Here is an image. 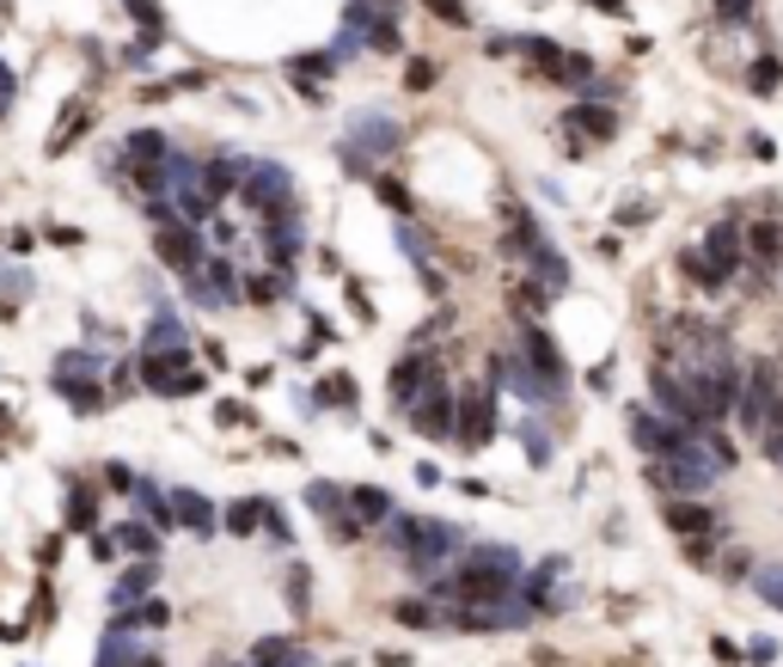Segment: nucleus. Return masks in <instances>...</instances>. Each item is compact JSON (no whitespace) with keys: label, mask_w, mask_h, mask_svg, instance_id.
<instances>
[{"label":"nucleus","mask_w":783,"mask_h":667,"mask_svg":"<svg viewBox=\"0 0 783 667\" xmlns=\"http://www.w3.org/2000/svg\"><path fill=\"white\" fill-rule=\"evenodd\" d=\"M392 147H399V123H385V117H361L355 135H349V147H343V159H349L355 171H368V159L392 154Z\"/></svg>","instance_id":"obj_16"},{"label":"nucleus","mask_w":783,"mask_h":667,"mask_svg":"<svg viewBox=\"0 0 783 667\" xmlns=\"http://www.w3.org/2000/svg\"><path fill=\"white\" fill-rule=\"evenodd\" d=\"M93 667H141L135 650H129V624H110L105 643H98V662Z\"/></svg>","instance_id":"obj_20"},{"label":"nucleus","mask_w":783,"mask_h":667,"mask_svg":"<svg viewBox=\"0 0 783 667\" xmlns=\"http://www.w3.org/2000/svg\"><path fill=\"white\" fill-rule=\"evenodd\" d=\"M698 246H704V258H710V264H716L728 282L747 270V227H740V221H710Z\"/></svg>","instance_id":"obj_12"},{"label":"nucleus","mask_w":783,"mask_h":667,"mask_svg":"<svg viewBox=\"0 0 783 667\" xmlns=\"http://www.w3.org/2000/svg\"><path fill=\"white\" fill-rule=\"evenodd\" d=\"M349 509H355V521H392V497H385V490H373V484H355V490H349Z\"/></svg>","instance_id":"obj_21"},{"label":"nucleus","mask_w":783,"mask_h":667,"mask_svg":"<svg viewBox=\"0 0 783 667\" xmlns=\"http://www.w3.org/2000/svg\"><path fill=\"white\" fill-rule=\"evenodd\" d=\"M496 49H521L526 62L545 80H557V86H594V62L563 44H551V37H496Z\"/></svg>","instance_id":"obj_4"},{"label":"nucleus","mask_w":783,"mask_h":667,"mask_svg":"<svg viewBox=\"0 0 783 667\" xmlns=\"http://www.w3.org/2000/svg\"><path fill=\"white\" fill-rule=\"evenodd\" d=\"M661 514H667V527H674L686 545H716L722 533H728L722 527V514L710 509L704 497H667L661 502Z\"/></svg>","instance_id":"obj_7"},{"label":"nucleus","mask_w":783,"mask_h":667,"mask_svg":"<svg viewBox=\"0 0 783 667\" xmlns=\"http://www.w3.org/2000/svg\"><path fill=\"white\" fill-rule=\"evenodd\" d=\"M385 545L423 575H441L447 558H465V551H472L453 521H416V514H392V521H385Z\"/></svg>","instance_id":"obj_2"},{"label":"nucleus","mask_w":783,"mask_h":667,"mask_svg":"<svg viewBox=\"0 0 783 667\" xmlns=\"http://www.w3.org/2000/svg\"><path fill=\"white\" fill-rule=\"evenodd\" d=\"M526 460H533V466H545V460H551V441H545V429H538V422H526Z\"/></svg>","instance_id":"obj_30"},{"label":"nucleus","mask_w":783,"mask_h":667,"mask_svg":"<svg viewBox=\"0 0 783 667\" xmlns=\"http://www.w3.org/2000/svg\"><path fill=\"white\" fill-rule=\"evenodd\" d=\"M185 282H190V300H202V307H227L233 300V270L215 264V258H202Z\"/></svg>","instance_id":"obj_18"},{"label":"nucleus","mask_w":783,"mask_h":667,"mask_svg":"<svg viewBox=\"0 0 783 667\" xmlns=\"http://www.w3.org/2000/svg\"><path fill=\"white\" fill-rule=\"evenodd\" d=\"M429 386H441V361L429 356V349H411V356H399V368H392V404L399 410H411L416 398Z\"/></svg>","instance_id":"obj_11"},{"label":"nucleus","mask_w":783,"mask_h":667,"mask_svg":"<svg viewBox=\"0 0 783 667\" xmlns=\"http://www.w3.org/2000/svg\"><path fill=\"white\" fill-rule=\"evenodd\" d=\"M56 386H62V398L74 404V410H93L105 392H98V361L80 356V349H68L62 361H56Z\"/></svg>","instance_id":"obj_14"},{"label":"nucleus","mask_w":783,"mask_h":667,"mask_svg":"<svg viewBox=\"0 0 783 667\" xmlns=\"http://www.w3.org/2000/svg\"><path fill=\"white\" fill-rule=\"evenodd\" d=\"M251 667H307V655L294 650V643H282V636H270V643L251 650Z\"/></svg>","instance_id":"obj_24"},{"label":"nucleus","mask_w":783,"mask_h":667,"mask_svg":"<svg viewBox=\"0 0 783 667\" xmlns=\"http://www.w3.org/2000/svg\"><path fill=\"white\" fill-rule=\"evenodd\" d=\"M141 386L178 398V392L202 386V373L190 368V349H147V356H141Z\"/></svg>","instance_id":"obj_6"},{"label":"nucleus","mask_w":783,"mask_h":667,"mask_svg":"<svg viewBox=\"0 0 783 667\" xmlns=\"http://www.w3.org/2000/svg\"><path fill=\"white\" fill-rule=\"evenodd\" d=\"M258 521H270V509H263V502H233V509H227V527L239 533V539H246Z\"/></svg>","instance_id":"obj_27"},{"label":"nucleus","mask_w":783,"mask_h":667,"mask_svg":"<svg viewBox=\"0 0 783 667\" xmlns=\"http://www.w3.org/2000/svg\"><path fill=\"white\" fill-rule=\"evenodd\" d=\"M679 276H686L698 295H722V288H728V276H722V270L704 258V246H686V251H679Z\"/></svg>","instance_id":"obj_19"},{"label":"nucleus","mask_w":783,"mask_h":667,"mask_svg":"<svg viewBox=\"0 0 783 667\" xmlns=\"http://www.w3.org/2000/svg\"><path fill=\"white\" fill-rule=\"evenodd\" d=\"M135 497H141V509H147V514H154V521H159V527H166V521H171V514H178V509H166V502H159V497H154V484H135Z\"/></svg>","instance_id":"obj_33"},{"label":"nucleus","mask_w":783,"mask_h":667,"mask_svg":"<svg viewBox=\"0 0 783 667\" xmlns=\"http://www.w3.org/2000/svg\"><path fill=\"white\" fill-rule=\"evenodd\" d=\"M429 13L447 19V25H465V7H460V0H429Z\"/></svg>","instance_id":"obj_34"},{"label":"nucleus","mask_w":783,"mask_h":667,"mask_svg":"<svg viewBox=\"0 0 783 667\" xmlns=\"http://www.w3.org/2000/svg\"><path fill=\"white\" fill-rule=\"evenodd\" d=\"M759 13V0H716V25H747Z\"/></svg>","instance_id":"obj_29"},{"label":"nucleus","mask_w":783,"mask_h":667,"mask_svg":"<svg viewBox=\"0 0 783 667\" xmlns=\"http://www.w3.org/2000/svg\"><path fill=\"white\" fill-rule=\"evenodd\" d=\"M735 417H740V434H752L759 448H766L771 434L783 429V380H778V368H771V361H752V368H747Z\"/></svg>","instance_id":"obj_3"},{"label":"nucleus","mask_w":783,"mask_h":667,"mask_svg":"<svg viewBox=\"0 0 783 667\" xmlns=\"http://www.w3.org/2000/svg\"><path fill=\"white\" fill-rule=\"evenodd\" d=\"M154 246H159V258H166L171 270H185V276H190V270L202 264V258H209L190 221H159V239H154Z\"/></svg>","instance_id":"obj_17"},{"label":"nucleus","mask_w":783,"mask_h":667,"mask_svg":"<svg viewBox=\"0 0 783 667\" xmlns=\"http://www.w3.org/2000/svg\"><path fill=\"white\" fill-rule=\"evenodd\" d=\"M282 295V282L276 276H263V282H251V300H258V307H263V300H276Z\"/></svg>","instance_id":"obj_35"},{"label":"nucleus","mask_w":783,"mask_h":667,"mask_svg":"<svg viewBox=\"0 0 783 667\" xmlns=\"http://www.w3.org/2000/svg\"><path fill=\"white\" fill-rule=\"evenodd\" d=\"M747 86H752L759 98H771V93L783 86V62L771 56V49H759V56H752V68H747Z\"/></svg>","instance_id":"obj_22"},{"label":"nucleus","mask_w":783,"mask_h":667,"mask_svg":"<svg viewBox=\"0 0 783 667\" xmlns=\"http://www.w3.org/2000/svg\"><path fill=\"white\" fill-rule=\"evenodd\" d=\"M514 588H521V558H514L508 545H472V551L460 558V570L429 582L435 600H453V606L514 600Z\"/></svg>","instance_id":"obj_1"},{"label":"nucleus","mask_w":783,"mask_h":667,"mask_svg":"<svg viewBox=\"0 0 783 667\" xmlns=\"http://www.w3.org/2000/svg\"><path fill=\"white\" fill-rule=\"evenodd\" d=\"M324 404H355V380L349 373H331V380H324Z\"/></svg>","instance_id":"obj_31"},{"label":"nucleus","mask_w":783,"mask_h":667,"mask_svg":"<svg viewBox=\"0 0 783 667\" xmlns=\"http://www.w3.org/2000/svg\"><path fill=\"white\" fill-rule=\"evenodd\" d=\"M117 533H123V539H117V545H123V551H147V558H154V551H159V533H147V527H141V521H129V527H117Z\"/></svg>","instance_id":"obj_28"},{"label":"nucleus","mask_w":783,"mask_h":667,"mask_svg":"<svg viewBox=\"0 0 783 667\" xmlns=\"http://www.w3.org/2000/svg\"><path fill=\"white\" fill-rule=\"evenodd\" d=\"M68 521H74V527H93V490H86V484H80L74 502H68Z\"/></svg>","instance_id":"obj_32"},{"label":"nucleus","mask_w":783,"mask_h":667,"mask_svg":"<svg viewBox=\"0 0 783 667\" xmlns=\"http://www.w3.org/2000/svg\"><path fill=\"white\" fill-rule=\"evenodd\" d=\"M691 422H674L667 410H649V404H637L630 410V441H637V453L643 460H667V453H686L691 448Z\"/></svg>","instance_id":"obj_5"},{"label":"nucleus","mask_w":783,"mask_h":667,"mask_svg":"<svg viewBox=\"0 0 783 667\" xmlns=\"http://www.w3.org/2000/svg\"><path fill=\"white\" fill-rule=\"evenodd\" d=\"M404 417L416 422V434H429V441H447V434H460V392L441 380V386H429L423 398L411 404V410H404Z\"/></svg>","instance_id":"obj_8"},{"label":"nucleus","mask_w":783,"mask_h":667,"mask_svg":"<svg viewBox=\"0 0 783 667\" xmlns=\"http://www.w3.org/2000/svg\"><path fill=\"white\" fill-rule=\"evenodd\" d=\"M171 509H178V521H185V527H197V533H215V509H209L202 497H178Z\"/></svg>","instance_id":"obj_26"},{"label":"nucleus","mask_w":783,"mask_h":667,"mask_svg":"<svg viewBox=\"0 0 783 667\" xmlns=\"http://www.w3.org/2000/svg\"><path fill=\"white\" fill-rule=\"evenodd\" d=\"M147 594H154V570H129L123 582L110 588V606H117V612H129V606L147 600Z\"/></svg>","instance_id":"obj_23"},{"label":"nucleus","mask_w":783,"mask_h":667,"mask_svg":"<svg viewBox=\"0 0 783 667\" xmlns=\"http://www.w3.org/2000/svg\"><path fill=\"white\" fill-rule=\"evenodd\" d=\"M752 594H759L771 612H783V563H759V570H752Z\"/></svg>","instance_id":"obj_25"},{"label":"nucleus","mask_w":783,"mask_h":667,"mask_svg":"<svg viewBox=\"0 0 783 667\" xmlns=\"http://www.w3.org/2000/svg\"><path fill=\"white\" fill-rule=\"evenodd\" d=\"M521 356H526V361H533V373H538V380H545V392H551V398H557V392H563V386H569V361H563V356H557V343H551V331H538V325H526V331H521Z\"/></svg>","instance_id":"obj_15"},{"label":"nucleus","mask_w":783,"mask_h":667,"mask_svg":"<svg viewBox=\"0 0 783 667\" xmlns=\"http://www.w3.org/2000/svg\"><path fill=\"white\" fill-rule=\"evenodd\" d=\"M239 196H246L263 221L294 215V184H288V171H276V166H246V184H239Z\"/></svg>","instance_id":"obj_9"},{"label":"nucleus","mask_w":783,"mask_h":667,"mask_svg":"<svg viewBox=\"0 0 783 667\" xmlns=\"http://www.w3.org/2000/svg\"><path fill=\"white\" fill-rule=\"evenodd\" d=\"M563 135H569V154H582V141H613L618 135V110L600 105V98H582V105L563 110Z\"/></svg>","instance_id":"obj_10"},{"label":"nucleus","mask_w":783,"mask_h":667,"mask_svg":"<svg viewBox=\"0 0 783 667\" xmlns=\"http://www.w3.org/2000/svg\"><path fill=\"white\" fill-rule=\"evenodd\" d=\"M490 434H496V386H465L460 392V434L453 441L490 448Z\"/></svg>","instance_id":"obj_13"}]
</instances>
